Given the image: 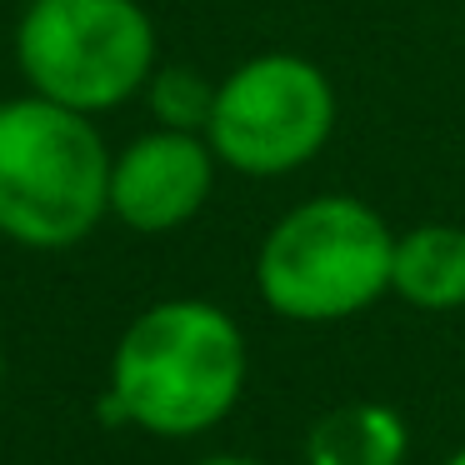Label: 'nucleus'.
Listing matches in <instances>:
<instances>
[{
    "mask_svg": "<svg viewBox=\"0 0 465 465\" xmlns=\"http://www.w3.org/2000/svg\"><path fill=\"white\" fill-rule=\"evenodd\" d=\"M445 465H465V445H460V450H450V455H445Z\"/></svg>",
    "mask_w": 465,
    "mask_h": 465,
    "instance_id": "11",
    "label": "nucleus"
},
{
    "mask_svg": "<svg viewBox=\"0 0 465 465\" xmlns=\"http://www.w3.org/2000/svg\"><path fill=\"white\" fill-rule=\"evenodd\" d=\"M215 151L191 131H145L111 161V215L135 235H171L215 191Z\"/></svg>",
    "mask_w": 465,
    "mask_h": 465,
    "instance_id": "6",
    "label": "nucleus"
},
{
    "mask_svg": "<svg viewBox=\"0 0 465 465\" xmlns=\"http://www.w3.org/2000/svg\"><path fill=\"white\" fill-rule=\"evenodd\" d=\"M391 295H401L411 311L450 315L465 311V231L460 225H411L395 235L391 261Z\"/></svg>",
    "mask_w": 465,
    "mask_h": 465,
    "instance_id": "7",
    "label": "nucleus"
},
{
    "mask_svg": "<svg viewBox=\"0 0 465 465\" xmlns=\"http://www.w3.org/2000/svg\"><path fill=\"white\" fill-rule=\"evenodd\" d=\"M15 65L35 95L101 115L155 75V25L141 0H31L15 25Z\"/></svg>",
    "mask_w": 465,
    "mask_h": 465,
    "instance_id": "4",
    "label": "nucleus"
},
{
    "mask_svg": "<svg viewBox=\"0 0 465 465\" xmlns=\"http://www.w3.org/2000/svg\"><path fill=\"white\" fill-rule=\"evenodd\" d=\"M25 5H31V0H25Z\"/></svg>",
    "mask_w": 465,
    "mask_h": 465,
    "instance_id": "13",
    "label": "nucleus"
},
{
    "mask_svg": "<svg viewBox=\"0 0 465 465\" xmlns=\"http://www.w3.org/2000/svg\"><path fill=\"white\" fill-rule=\"evenodd\" d=\"M111 161L91 115L45 95L0 101V235L71 251L111 215Z\"/></svg>",
    "mask_w": 465,
    "mask_h": 465,
    "instance_id": "2",
    "label": "nucleus"
},
{
    "mask_svg": "<svg viewBox=\"0 0 465 465\" xmlns=\"http://www.w3.org/2000/svg\"><path fill=\"white\" fill-rule=\"evenodd\" d=\"M251 381L245 331L201 295L155 301L121 331L95 415L111 430L195 440L225 425Z\"/></svg>",
    "mask_w": 465,
    "mask_h": 465,
    "instance_id": "1",
    "label": "nucleus"
},
{
    "mask_svg": "<svg viewBox=\"0 0 465 465\" xmlns=\"http://www.w3.org/2000/svg\"><path fill=\"white\" fill-rule=\"evenodd\" d=\"M0 381H5V351H0Z\"/></svg>",
    "mask_w": 465,
    "mask_h": 465,
    "instance_id": "12",
    "label": "nucleus"
},
{
    "mask_svg": "<svg viewBox=\"0 0 465 465\" xmlns=\"http://www.w3.org/2000/svg\"><path fill=\"white\" fill-rule=\"evenodd\" d=\"M191 465H265V460H255V455H235V450H221V455H201V460H191Z\"/></svg>",
    "mask_w": 465,
    "mask_h": 465,
    "instance_id": "10",
    "label": "nucleus"
},
{
    "mask_svg": "<svg viewBox=\"0 0 465 465\" xmlns=\"http://www.w3.org/2000/svg\"><path fill=\"white\" fill-rule=\"evenodd\" d=\"M215 91L221 81H205L201 71H185V65H165L145 81V101H151V115L161 131H191L205 135L215 111Z\"/></svg>",
    "mask_w": 465,
    "mask_h": 465,
    "instance_id": "9",
    "label": "nucleus"
},
{
    "mask_svg": "<svg viewBox=\"0 0 465 465\" xmlns=\"http://www.w3.org/2000/svg\"><path fill=\"white\" fill-rule=\"evenodd\" d=\"M335 131V85L315 61L265 51L235 65L215 91L205 125L215 161L235 175L275 181L325 151Z\"/></svg>",
    "mask_w": 465,
    "mask_h": 465,
    "instance_id": "5",
    "label": "nucleus"
},
{
    "mask_svg": "<svg viewBox=\"0 0 465 465\" xmlns=\"http://www.w3.org/2000/svg\"><path fill=\"white\" fill-rule=\"evenodd\" d=\"M301 455L305 465H405L411 425L385 401H345L311 420Z\"/></svg>",
    "mask_w": 465,
    "mask_h": 465,
    "instance_id": "8",
    "label": "nucleus"
},
{
    "mask_svg": "<svg viewBox=\"0 0 465 465\" xmlns=\"http://www.w3.org/2000/svg\"><path fill=\"white\" fill-rule=\"evenodd\" d=\"M395 231L355 195H311L265 231L255 291L295 325H335L391 295Z\"/></svg>",
    "mask_w": 465,
    "mask_h": 465,
    "instance_id": "3",
    "label": "nucleus"
}]
</instances>
